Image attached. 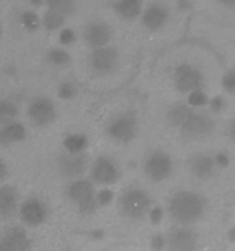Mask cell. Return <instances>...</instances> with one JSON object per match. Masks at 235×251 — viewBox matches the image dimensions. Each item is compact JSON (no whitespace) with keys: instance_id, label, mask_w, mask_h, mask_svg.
Instances as JSON below:
<instances>
[{"instance_id":"obj_35","label":"cell","mask_w":235,"mask_h":251,"mask_svg":"<svg viewBox=\"0 0 235 251\" xmlns=\"http://www.w3.org/2000/svg\"><path fill=\"white\" fill-rule=\"evenodd\" d=\"M147 216H148L152 225L154 226L159 225V223L162 222V220H163V216H164L163 208H162L161 206H154V207H151V210L148 211V215Z\"/></svg>"},{"instance_id":"obj_31","label":"cell","mask_w":235,"mask_h":251,"mask_svg":"<svg viewBox=\"0 0 235 251\" xmlns=\"http://www.w3.org/2000/svg\"><path fill=\"white\" fill-rule=\"evenodd\" d=\"M208 107H210V110L214 114H218V113H222L223 110L227 107V100L223 96H214V97L210 98L208 100Z\"/></svg>"},{"instance_id":"obj_15","label":"cell","mask_w":235,"mask_h":251,"mask_svg":"<svg viewBox=\"0 0 235 251\" xmlns=\"http://www.w3.org/2000/svg\"><path fill=\"white\" fill-rule=\"evenodd\" d=\"M66 195L71 202L81 207L94 200V186L87 179H76L69 185Z\"/></svg>"},{"instance_id":"obj_19","label":"cell","mask_w":235,"mask_h":251,"mask_svg":"<svg viewBox=\"0 0 235 251\" xmlns=\"http://www.w3.org/2000/svg\"><path fill=\"white\" fill-rule=\"evenodd\" d=\"M26 137V127L21 123L12 122L0 127V145L9 146L22 141Z\"/></svg>"},{"instance_id":"obj_38","label":"cell","mask_w":235,"mask_h":251,"mask_svg":"<svg viewBox=\"0 0 235 251\" xmlns=\"http://www.w3.org/2000/svg\"><path fill=\"white\" fill-rule=\"evenodd\" d=\"M6 174H7L6 164H5L4 162H2L1 159H0V181H1L2 179L5 178V176H6Z\"/></svg>"},{"instance_id":"obj_6","label":"cell","mask_w":235,"mask_h":251,"mask_svg":"<svg viewBox=\"0 0 235 251\" xmlns=\"http://www.w3.org/2000/svg\"><path fill=\"white\" fill-rule=\"evenodd\" d=\"M214 130V122L205 113L193 112L180 126L181 136L188 141H196L210 136Z\"/></svg>"},{"instance_id":"obj_4","label":"cell","mask_w":235,"mask_h":251,"mask_svg":"<svg viewBox=\"0 0 235 251\" xmlns=\"http://www.w3.org/2000/svg\"><path fill=\"white\" fill-rule=\"evenodd\" d=\"M174 87L181 93H190L196 90H202L205 76L202 71L192 64L184 63L176 66L173 74Z\"/></svg>"},{"instance_id":"obj_21","label":"cell","mask_w":235,"mask_h":251,"mask_svg":"<svg viewBox=\"0 0 235 251\" xmlns=\"http://www.w3.org/2000/svg\"><path fill=\"white\" fill-rule=\"evenodd\" d=\"M192 113L193 109L186 103H175L166 112V122L170 126L180 127Z\"/></svg>"},{"instance_id":"obj_14","label":"cell","mask_w":235,"mask_h":251,"mask_svg":"<svg viewBox=\"0 0 235 251\" xmlns=\"http://www.w3.org/2000/svg\"><path fill=\"white\" fill-rule=\"evenodd\" d=\"M58 167L63 176L68 179H77L87 169V158L83 153H65L58 159Z\"/></svg>"},{"instance_id":"obj_36","label":"cell","mask_w":235,"mask_h":251,"mask_svg":"<svg viewBox=\"0 0 235 251\" xmlns=\"http://www.w3.org/2000/svg\"><path fill=\"white\" fill-rule=\"evenodd\" d=\"M213 161H214L215 167H219V168H228L230 164V157L228 156L225 152H219V153H217L213 157Z\"/></svg>"},{"instance_id":"obj_28","label":"cell","mask_w":235,"mask_h":251,"mask_svg":"<svg viewBox=\"0 0 235 251\" xmlns=\"http://www.w3.org/2000/svg\"><path fill=\"white\" fill-rule=\"evenodd\" d=\"M208 96L202 90H196L188 93V103L186 104L190 108H200L208 104Z\"/></svg>"},{"instance_id":"obj_18","label":"cell","mask_w":235,"mask_h":251,"mask_svg":"<svg viewBox=\"0 0 235 251\" xmlns=\"http://www.w3.org/2000/svg\"><path fill=\"white\" fill-rule=\"evenodd\" d=\"M19 206V194L14 186H0V218H10Z\"/></svg>"},{"instance_id":"obj_11","label":"cell","mask_w":235,"mask_h":251,"mask_svg":"<svg viewBox=\"0 0 235 251\" xmlns=\"http://www.w3.org/2000/svg\"><path fill=\"white\" fill-rule=\"evenodd\" d=\"M91 176L99 185H112L120 178L119 166L109 157H99L92 166Z\"/></svg>"},{"instance_id":"obj_12","label":"cell","mask_w":235,"mask_h":251,"mask_svg":"<svg viewBox=\"0 0 235 251\" xmlns=\"http://www.w3.org/2000/svg\"><path fill=\"white\" fill-rule=\"evenodd\" d=\"M112 27L104 21H92L83 29V41L93 49L108 46L112 38Z\"/></svg>"},{"instance_id":"obj_2","label":"cell","mask_w":235,"mask_h":251,"mask_svg":"<svg viewBox=\"0 0 235 251\" xmlns=\"http://www.w3.org/2000/svg\"><path fill=\"white\" fill-rule=\"evenodd\" d=\"M151 198L140 188H130L120 198V211L129 220H142L151 210Z\"/></svg>"},{"instance_id":"obj_22","label":"cell","mask_w":235,"mask_h":251,"mask_svg":"<svg viewBox=\"0 0 235 251\" xmlns=\"http://www.w3.org/2000/svg\"><path fill=\"white\" fill-rule=\"evenodd\" d=\"M63 146L66 153L80 154L87 149L88 137L83 134H71L64 139Z\"/></svg>"},{"instance_id":"obj_9","label":"cell","mask_w":235,"mask_h":251,"mask_svg":"<svg viewBox=\"0 0 235 251\" xmlns=\"http://www.w3.org/2000/svg\"><path fill=\"white\" fill-rule=\"evenodd\" d=\"M197 245V234L188 227L175 228L165 237V249L168 251H195Z\"/></svg>"},{"instance_id":"obj_34","label":"cell","mask_w":235,"mask_h":251,"mask_svg":"<svg viewBox=\"0 0 235 251\" xmlns=\"http://www.w3.org/2000/svg\"><path fill=\"white\" fill-rule=\"evenodd\" d=\"M149 247L153 251H163L165 249V237L162 234H153L149 239Z\"/></svg>"},{"instance_id":"obj_30","label":"cell","mask_w":235,"mask_h":251,"mask_svg":"<svg viewBox=\"0 0 235 251\" xmlns=\"http://www.w3.org/2000/svg\"><path fill=\"white\" fill-rule=\"evenodd\" d=\"M114 196L115 195L114 193H113V190L104 188L95 194V202H97L98 206H102V207L103 206H108L109 203H112L113 200H114Z\"/></svg>"},{"instance_id":"obj_8","label":"cell","mask_w":235,"mask_h":251,"mask_svg":"<svg viewBox=\"0 0 235 251\" xmlns=\"http://www.w3.org/2000/svg\"><path fill=\"white\" fill-rule=\"evenodd\" d=\"M27 114L36 126H49L56 118L55 105L49 98L37 97L29 103Z\"/></svg>"},{"instance_id":"obj_7","label":"cell","mask_w":235,"mask_h":251,"mask_svg":"<svg viewBox=\"0 0 235 251\" xmlns=\"http://www.w3.org/2000/svg\"><path fill=\"white\" fill-rule=\"evenodd\" d=\"M90 65L98 75H109L119 65V53L114 47L109 46L93 49L90 56Z\"/></svg>"},{"instance_id":"obj_17","label":"cell","mask_w":235,"mask_h":251,"mask_svg":"<svg viewBox=\"0 0 235 251\" xmlns=\"http://www.w3.org/2000/svg\"><path fill=\"white\" fill-rule=\"evenodd\" d=\"M29 244L27 233L22 228L14 227L0 238V251H28Z\"/></svg>"},{"instance_id":"obj_13","label":"cell","mask_w":235,"mask_h":251,"mask_svg":"<svg viewBox=\"0 0 235 251\" xmlns=\"http://www.w3.org/2000/svg\"><path fill=\"white\" fill-rule=\"evenodd\" d=\"M170 10L163 2H151L142 10L141 21L149 31H158L169 19Z\"/></svg>"},{"instance_id":"obj_32","label":"cell","mask_w":235,"mask_h":251,"mask_svg":"<svg viewBox=\"0 0 235 251\" xmlns=\"http://www.w3.org/2000/svg\"><path fill=\"white\" fill-rule=\"evenodd\" d=\"M222 87L225 92L233 95L235 91V75L234 71L229 70L223 75L222 77Z\"/></svg>"},{"instance_id":"obj_10","label":"cell","mask_w":235,"mask_h":251,"mask_svg":"<svg viewBox=\"0 0 235 251\" xmlns=\"http://www.w3.org/2000/svg\"><path fill=\"white\" fill-rule=\"evenodd\" d=\"M48 217V208L42 200L37 198L27 199L20 207V218L28 227H39Z\"/></svg>"},{"instance_id":"obj_39","label":"cell","mask_w":235,"mask_h":251,"mask_svg":"<svg viewBox=\"0 0 235 251\" xmlns=\"http://www.w3.org/2000/svg\"><path fill=\"white\" fill-rule=\"evenodd\" d=\"M234 129H235L234 122H232L229 125V134H230V137H232V139H234Z\"/></svg>"},{"instance_id":"obj_24","label":"cell","mask_w":235,"mask_h":251,"mask_svg":"<svg viewBox=\"0 0 235 251\" xmlns=\"http://www.w3.org/2000/svg\"><path fill=\"white\" fill-rule=\"evenodd\" d=\"M17 115H19V108L12 100H0V125L1 126L15 122Z\"/></svg>"},{"instance_id":"obj_16","label":"cell","mask_w":235,"mask_h":251,"mask_svg":"<svg viewBox=\"0 0 235 251\" xmlns=\"http://www.w3.org/2000/svg\"><path fill=\"white\" fill-rule=\"evenodd\" d=\"M188 168L191 176L200 180H207L212 178L215 172V164L213 157L207 153H196L188 159Z\"/></svg>"},{"instance_id":"obj_33","label":"cell","mask_w":235,"mask_h":251,"mask_svg":"<svg viewBox=\"0 0 235 251\" xmlns=\"http://www.w3.org/2000/svg\"><path fill=\"white\" fill-rule=\"evenodd\" d=\"M59 42L63 46H71L76 42V34L71 28H63L59 32Z\"/></svg>"},{"instance_id":"obj_37","label":"cell","mask_w":235,"mask_h":251,"mask_svg":"<svg viewBox=\"0 0 235 251\" xmlns=\"http://www.w3.org/2000/svg\"><path fill=\"white\" fill-rule=\"evenodd\" d=\"M176 6L179 7V10L181 11H186V10H190L193 6V4L191 1H185V0H180V1L176 2Z\"/></svg>"},{"instance_id":"obj_1","label":"cell","mask_w":235,"mask_h":251,"mask_svg":"<svg viewBox=\"0 0 235 251\" xmlns=\"http://www.w3.org/2000/svg\"><path fill=\"white\" fill-rule=\"evenodd\" d=\"M206 210L205 199L190 190L178 191L169 202V215L171 220L181 226L193 225L203 216Z\"/></svg>"},{"instance_id":"obj_3","label":"cell","mask_w":235,"mask_h":251,"mask_svg":"<svg viewBox=\"0 0 235 251\" xmlns=\"http://www.w3.org/2000/svg\"><path fill=\"white\" fill-rule=\"evenodd\" d=\"M139 123L132 112H124L113 118L107 126V135L113 141L127 144L136 137Z\"/></svg>"},{"instance_id":"obj_26","label":"cell","mask_w":235,"mask_h":251,"mask_svg":"<svg viewBox=\"0 0 235 251\" xmlns=\"http://www.w3.org/2000/svg\"><path fill=\"white\" fill-rule=\"evenodd\" d=\"M44 4L48 6V9L56 11L58 14L63 15L64 17L70 16L76 9V4L72 0H49Z\"/></svg>"},{"instance_id":"obj_5","label":"cell","mask_w":235,"mask_h":251,"mask_svg":"<svg viewBox=\"0 0 235 251\" xmlns=\"http://www.w3.org/2000/svg\"><path fill=\"white\" fill-rule=\"evenodd\" d=\"M143 172L147 179L153 183H161L170 176L173 172V161L165 152L153 151L144 161Z\"/></svg>"},{"instance_id":"obj_29","label":"cell","mask_w":235,"mask_h":251,"mask_svg":"<svg viewBox=\"0 0 235 251\" xmlns=\"http://www.w3.org/2000/svg\"><path fill=\"white\" fill-rule=\"evenodd\" d=\"M77 95V88L73 85L72 82H69V81H65V82H61L58 87V96L60 100H73Z\"/></svg>"},{"instance_id":"obj_20","label":"cell","mask_w":235,"mask_h":251,"mask_svg":"<svg viewBox=\"0 0 235 251\" xmlns=\"http://www.w3.org/2000/svg\"><path fill=\"white\" fill-rule=\"evenodd\" d=\"M113 10L124 20H134L142 14L143 2L141 0H122L113 2Z\"/></svg>"},{"instance_id":"obj_41","label":"cell","mask_w":235,"mask_h":251,"mask_svg":"<svg viewBox=\"0 0 235 251\" xmlns=\"http://www.w3.org/2000/svg\"><path fill=\"white\" fill-rule=\"evenodd\" d=\"M2 33H4V27H2V25H1V22H0V38H1V36H2Z\"/></svg>"},{"instance_id":"obj_40","label":"cell","mask_w":235,"mask_h":251,"mask_svg":"<svg viewBox=\"0 0 235 251\" xmlns=\"http://www.w3.org/2000/svg\"><path fill=\"white\" fill-rule=\"evenodd\" d=\"M228 237H229V239H230V242H234V229H230V232L228 233Z\"/></svg>"},{"instance_id":"obj_25","label":"cell","mask_w":235,"mask_h":251,"mask_svg":"<svg viewBox=\"0 0 235 251\" xmlns=\"http://www.w3.org/2000/svg\"><path fill=\"white\" fill-rule=\"evenodd\" d=\"M47 60L49 64L56 68H64L71 63V55L68 50L63 48H53L47 54Z\"/></svg>"},{"instance_id":"obj_23","label":"cell","mask_w":235,"mask_h":251,"mask_svg":"<svg viewBox=\"0 0 235 251\" xmlns=\"http://www.w3.org/2000/svg\"><path fill=\"white\" fill-rule=\"evenodd\" d=\"M65 19L63 15L58 14L56 11H53L50 9H47V11L44 12L43 17L41 19V26H43L47 31L53 32L61 29V27L65 24Z\"/></svg>"},{"instance_id":"obj_27","label":"cell","mask_w":235,"mask_h":251,"mask_svg":"<svg viewBox=\"0 0 235 251\" xmlns=\"http://www.w3.org/2000/svg\"><path fill=\"white\" fill-rule=\"evenodd\" d=\"M20 24L26 31L36 32L41 27V19L33 10H26L20 15Z\"/></svg>"}]
</instances>
